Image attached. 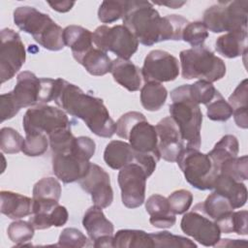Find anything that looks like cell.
<instances>
[{"label": "cell", "mask_w": 248, "mask_h": 248, "mask_svg": "<svg viewBox=\"0 0 248 248\" xmlns=\"http://www.w3.org/2000/svg\"><path fill=\"white\" fill-rule=\"evenodd\" d=\"M53 101L70 115L83 120L96 136L111 138L115 134L116 123L110 117L103 100L84 93L78 86L56 78Z\"/></svg>", "instance_id": "6da1fadb"}, {"label": "cell", "mask_w": 248, "mask_h": 248, "mask_svg": "<svg viewBox=\"0 0 248 248\" xmlns=\"http://www.w3.org/2000/svg\"><path fill=\"white\" fill-rule=\"evenodd\" d=\"M172 103L169 107L170 116L177 124L185 147L199 149L202 143V113L200 105L189 95V84H183L170 92Z\"/></svg>", "instance_id": "7a4b0ae2"}, {"label": "cell", "mask_w": 248, "mask_h": 248, "mask_svg": "<svg viewBox=\"0 0 248 248\" xmlns=\"http://www.w3.org/2000/svg\"><path fill=\"white\" fill-rule=\"evenodd\" d=\"M14 21L23 32L30 34L44 48L58 51L64 48L63 30L48 15L34 7L23 6L14 11Z\"/></svg>", "instance_id": "3957f363"}, {"label": "cell", "mask_w": 248, "mask_h": 248, "mask_svg": "<svg viewBox=\"0 0 248 248\" xmlns=\"http://www.w3.org/2000/svg\"><path fill=\"white\" fill-rule=\"evenodd\" d=\"M162 23V17L151 2L127 0L123 25L133 33L139 43L150 46L161 42Z\"/></svg>", "instance_id": "277c9868"}, {"label": "cell", "mask_w": 248, "mask_h": 248, "mask_svg": "<svg viewBox=\"0 0 248 248\" xmlns=\"http://www.w3.org/2000/svg\"><path fill=\"white\" fill-rule=\"evenodd\" d=\"M96 149L95 141L89 137L76 138L72 151L52 154V170L55 176L64 183L80 180L90 168L89 160Z\"/></svg>", "instance_id": "5b68a950"}, {"label": "cell", "mask_w": 248, "mask_h": 248, "mask_svg": "<svg viewBox=\"0 0 248 248\" xmlns=\"http://www.w3.org/2000/svg\"><path fill=\"white\" fill-rule=\"evenodd\" d=\"M115 133L119 138L128 140L137 153L151 154L161 159L155 126L151 125L141 112L128 111L121 115L116 122Z\"/></svg>", "instance_id": "8992f818"}, {"label": "cell", "mask_w": 248, "mask_h": 248, "mask_svg": "<svg viewBox=\"0 0 248 248\" xmlns=\"http://www.w3.org/2000/svg\"><path fill=\"white\" fill-rule=\"evenodd\" d=\"M181 75L185 79L199 78L215 82L226 75L225 62L205 46L184 49L179 53Z\"/></svg>", "instance_id": "52a82bcc"}, {"label": "cell", "mask_w": 248, "mask_h": 248, "mask_svg": "<svg viewBox=\"0 0 248 248\" xmlns=\"http://www.w3.org/2000/svg\"><path fill=\"white\" fill-rule=\"evenodd\" d=\"M248 1H219L203 13V24L213 33L247 31Z\"/></svg>", "instance_id": "ba28073f"}, {"label": "cell", "mask_w": 248, "mask_h": 248, "mask_svg": "<svg viewBox=\"0 0 248 248\" xmlns=\"http://www.w3.org/2000/svg\"><path fill=\"white\" fill-rule=\"evenodd\" d=\"M55 79L38 78L29 71H23L16 77V84L10 92L16 108L36 107L53 101Z\"/></svg>", "instance_id": "9c48e42d"}, {"label": "cell", "mask_w": 248, "mask_h": 248, "mask_svg": "<svg viewBox=\"0 0 248 248\" xmlns=\"http://www.w3.org/2000/svg\"><path fill=\"white\" fill-rule=\"evenodd\" d=\"M177 165L189 184L199 190H211L219 170L208 154L185 147L179 154Z\"/></svg>", "instance_id": "30bf717a"}, {"label": "cell", "mask_w": 248, "mask_h": 248, "mask_svg": "<svg viewBox=\"0 0 248 248\" xmlns=\"http://www.w3.org/2000/svg\"><path fill=\"white\" fill-rule=\"evenodd\" d=\"M25 135L51 134L65 128H71V120L60 108L39 105L28 108L22 119Z\"/></svg>", "instance_id": "8fae6325"}, {"label": "cell", "mask_w": 248, "mask_h": 248, "mask_svg": "<svg viewBox=\"0 0 248 248\" xmlns=\"http://www.w3.org/2000/svg\"><path fill=\"white\" fill-rule=\"evenodd\" d=\"M93 43L97 48L105 52L111 51L117 58L125 60H129L139 47V41L124 25L97 27L93 32Z\"/></svg>", "instance_id": "7c38bea8"}, {"label": "cell", "mask_w": 248, "mask_h": 248, "mask_svg": "<svg viewBox=\"0 0 248 248\" xmlns=\"http://www.w3.org/2000/svg\"><path fill=\"white\" fill-rule=\"evenodd\" d=\"M0 40V78L1 83H4L21 69L26 59V51L19 34L13 29H2Z\"/></svg>", "instance_id": "4fadbf2b"}, {"label": "cell", "mask_w": 248, "mask_h": 248, "mask_svg": "<svg viewBox=\"0 0 248 248\" xmlns=\"http://www.w3.org/2000/svg\"><path fill=\"white\" fill-rule=\"evenodd\" d=\"M147 178L143 168L136 162L120 169L117 180L121 190L122 203L126 207L137 208L144 202Z\"/></svg>", "instance_id": "5bb4252c"}, {"label": "cell", "mask_w": 248, "mask_h": 248, "mask_svg": "<svg viewBox=\"0 0 248 248\" xmlns=\"http://www.w3.org/2000/svg\"><path fill=\"white\" fill-rule=\"evenodd\" d=\"M180 227L184 233L207 247L214 246L222 233L218 225L203 212L200 202L191 211L184 213Z\"/></svg>", "instance_id": "9a60e30c"}, {"label": "cell", "mask_w": 248, "mask_h": 248, "mask_svg": "<svg viewBox=\"0 0 248 248\" xmlns=\"http://www.w3.org/2000/svg\"><path fill=\"white\" fill-rule=\"evenodd\" d=\"M142 78L145 82H168L174 80L179 75V64L176 57L170 53L161 50H151L144 58L140 69Z\"/></svg>", "instance_id": "2e32d148"}, {"label": "cell", "mask_w": 248, "mask_h": 248, "mask_svg": "<svg viewBox=\"0 0 248 248\" xmlns=\"http://www.w3.org/2000/svg\"><path fill=\"white\" fill-rule=\"evenodd\" d=\"M80 187L91 195L95 205L108 207L113 202V191L108 173L100 166L91 163L87 173L78 180Z\"/></svg>", "instance_id": "e0dca14e"}, {"label": "cell", "mask_w": 248, "mask_h": 248, "mask_svg": "<svg viewBox=\"0 0 248 248\" xmlns=\"http://www.w3.org/2000/svg\"><path fill=\"white\" fill-rule=\"evenodd\" d=\"M160 157L168 162H176L185 148L179 128L171 116L164 117L155 126Z\"/></svg>", "instance_id": "ac0fdd59"}, {"label": "cell", "mask_w": 248, "mask_h": 248, "mask_svg": "<svg viewBox=\"0 0 248 248\" xmlns=\"http://www.w3.org/2000/svg\"><path fill=\"white\" fill-rule=\"evenodd\" d=\"M110 73L113 79L128 91L134 92L141 88V70L130 60L115 58L112 60Z\"/></svg>", "instance_id": "d6986e66"}, {"label": "cell", "mask_w": 248, "mask_h": 248, "mask_svg": "<svg viewBox=\"0 0 248 248\" xmlns=\"http://www.w3.org/2000/svg\"><path fill=\"white\" fill-rule=\"evenodd\" d=\"M145 209L150 215L149 222L159 229L171 228L175 222V214L170 210L168 198L159 194L150 196L145 202Z\"/></svg>", "instance_id": "ffe728a7"}, {"label": "cell", "mask_w": 248, "mask_h": 248, "mask_svg": "<svg viewBox=\"0 0 248 248\" xmlns=\"http://www.w3.org/2000/svg\"><path fill=\"white\" fill-rule=\"evenodd\" d=\"M82 225L89 238L93 242L100 238L113 235V224L107 219L102 207L95 204L85 211L82 219Z\"/></svg>", "instance_id": "44dd1931"}, {"label": "cell", "mask_w": 248, "mask_h": 248, "mask_svg": "<svg viewBox=\"0 0 248 248\" xmlns=\"http://www.w3.org/2000/svg\"><path fill=\"white\" fill-rule=\"evenodd\" d=\"M213 189L215 190L214 192L228 199L233 209L242 207L247 202V189L245 184L223 173L217 174Z\"/></svg>", "instance_id": "7402d4cb"}, {"label": "cell", "mask_w": 248, "mask_h": 248, "mask_svg": "<svg viewBox=\"0 0 248 248\" xmlns=\"http://www.w3.org/2000/svg\"><path fill=\"white\" fill-rule=\"evenodd\" d=\"M1 213L10 219H20L32 214L33 200L12 191H1Z\"/></svg>", "instance_id": "603a6c76"}, {"label": "cell", "mask_w": 248, "mask_h": 248, "mask_svg": "<svg viewBox=\"0 0 248 248\" xmlns=\"http://www.w3.org/2000/svg\"><path fill=\"white\" fill-rule=\"evenodd\" d=\"M65 46L72 50L76 61L93 47V33L79 25H69L63 30Z\"/></svg>", "instance_id": "cb8c5ba5"}, {"label": "cell", "mask_w": 248, "mask_h": 248, "mask_svg": "<svg viewBox=\"0 0 248 248\" xmlns=\"http://www.w3.org/2000/svg\"><path fill=\"white\" fill-rule=\"evenodd\" d=\"M247 31L229 32L215 42L216 50L226 58H235L247 52Z\"/></svg>", "instance_id": "d4e9b609"}, {"label": "cell", "mask_w": 248, "mask_h": 248, "mask_svg": "<svg viewBox=\"0 0 248 248\" xmlns=\"http://www.w3.org/2000/svg\"><path fill=\"white\" fill-rule=\"evenodd\" d=\"M135 150L128 142L111 140L105 148L104 160L109 168L120 170L124 166L135 162Z\"/></svg>", "instance_id": "484cf974"}, {"label": "cell", "mask_w": 248, "mask_h": 248, "mask_svg": "<svg viewBox=\"0 0 248 248\" xmlns=\"http://www.w3.org/2000/svg\"><path fill=\"white\" fill-rule=\"evenodd\" d=\"M228 103L232 108V115L237 127L247 129L248 127V81L243 79L232 94L229 97Z\"/></svg>", "instance_id": "4316f807"}, {"label": "cell", "mask_w": 248, "mask_h": 248, "mask_svg": "<svg viewBox=\"0 0 248 248\" xmlns=\"http://www.w3.org/2000/svg\"><path fill=\"white\" fill-rule=\"evenodd\" d=\"M77 62L82 65L84 69L92 76L107 75L110 72L112 63L107 52L94 46L81 55Z\"/></svg>", "instance_id": "83f0119b"}, {"label": "cell", "mask_w": 248, "mask_h": 248, "mask_svg": "<svg viewBox=\"0 0 248 248\" xmlns=\"http://www.w3.org/2000/svg\"><path fill=\"white\" fill-rule=\"evenodd\" d=\"M113 247L117 248H148L154 247L150 233L141 230H119L113 235Z\"/></svg>", "instance_id": "f1b7e54d"}, {"label": "cell", "mask_w": 248, "mask_h": 248, "mask_svg": "<svg viewBox=\"0 0 248 248\" xmlns=\"http://www.w3.org/2000/svg\"><path fill=\"white\" fill-rule=\"evenodd\" d=\"M168 91L166 87L155 81H147L140 88V103L148 111L159 110L166 103Z\"/></svg>", "instance_id": "f546056e"}, {"label": "cell", "mask_w": 248, "mask_h": 248, "mask_svg": "<svg viewBox=\"0 0 248 248\" xmlns=\"http://www.w3.org/2000/svg\"><path fill=\"white\" fill-rule=\"evenodd\" d=\"M200 203L203 212L217 225L233 211V208L228 199L216 192L211 193L203 202Z\"/></svg>", "instance_id": "4dcf8cb0"}, {"label": "cell", "mask_w": 248, "mask_h": 248, "mask_svg": "<svg viewBox=\"0 0 248 248\" xmlns=\"http://www.w3.org/2000/svg\"><path fill=\"white\" fill-rule=\"evenodd\" d=\"M69 213L65 206L57 204L54 208L44 213L31 214L29 222L35 230H46L50 227H62L68 221Z\"/></svg>", "instance_id": "1f68e13d"}, {"label": "cell", "mask_w": 248, "mask_h": 248, "mask_svg": "<svg viewBox=\"0 0 248 248\" xmlns=\"http://www.w3.org/2000/svg\"><path fill=\"white\" fill-rule=\"evenodd\" d=\"M239 151V144L237 139L232 135L224 136L208 153L218 170L222 163L225 161L237 157Z\"/></svg>", "instance_id": "d6a6232c"}, {"label": "cell", "mask_w": 248, "mask_h": 248, "mask_svg": "<svg viewBox=\"0 0 248 248\" xmlns=\"http://www.w3.org/2000/svg\"><path fill=\"white\" fill-rule=\"evenodd\" d=\"M61 184L54 177H44L33 187V200L56 201L61 197Z\"/></svg>", "instance_id": "836d02e7"}, {"label": "cell", "mask_w": 248, "mask_h": 248, "mask_svg": "<svg viewBox=\"0 0 248 248\" xmlns=\"http://www.w3.org/2000/svg\"><path fill=\"white\" fill-rule=\"evenodd\" d=\"M162 36L163 41H180L182 40V32L188 24V20L179 15H168L162 17Z\"/></svg>", "instance_id": "e575fe53"}, {"label": "cell", "mask_w": 248, "mask_h": 248, "mask_svg": "<svg viewBox=\"0 0 248 248\" xmlns=\"http://www.w3.org/2000/svg\"><path fill=\"white\" fill-rule=\"evenodd\" d=\"M219 173H223L233 178L236 181H245L248 179V157L247 155L241 157L231 158L219 167Z\"/></svg>", "instance_id": "d590c367"}, {"label": "cell", "mask_w": 248, "mask_h": 248, "mask_svg": "<svg viewBox=\"0 0 248 248\" xmlns=\"http://www.w3.org/2000/svg\"><path fill=\"white\" fill-rule=\"evenodd\" d=\"M154 247H165V248H196L197 244L191 239L172 234L170 232H158L150 233Z\"/></svg>", "instance_id": "8d00e7d4"}, {"label": "cell", "mask_w": 248, "mask_h": 248, "mask_svg": "<svg viewBox=\"0 0 248 248\" xmlns=\"http://www.w3.org/2000/svg\"><path fill=\"white\" fill-rule=\"evenodd\" d=\"M127 0L103 1L98 10V18L103 23H111L123 18Z\"/></svg>", "instance_id": "74e56055"}, {"label": "cell", "mask_w": 248, "mask_h": 248, "mask_svg": "<svg viewBox=\"0 0 248 248\" xmlns=\"http://www.w3.org/2000/svg\"><path fill=\"white\" fill-rule=\"evenodd\" d=\"M206 115L213 121H227L232 116L231 105L224 99L219 91L206 105Z\"/></svg>", "instance_id": "f35d334b"}, {"label": "cell", "mask_w": 248, "mask_h": 248, "mask_svg": "<svg viewBox=\"0 0 248 248\" xmlns=\"http://www.w3.org/2000/svg\"><path fill=\"white\" fill-rule=\"evenodd\" d=\"M35 228L28 221H15L11 223L7 230V234L16 246L25 245V242L30 241L34 236Z\"/></svg>", "instance_id": "ab89813d"}, {"label": "cell", "mask_w": 248, "mask_h": 248, "mask_svg": "<svg viewBox=\"0 0 248 248\" xmlns=\"http://www.w3.org/2000/svg\"><path fill=\"white\" fill-rule=\"evenodd\" d=\"M24 139L13 128L4 127L0 130V147L7 154H16L22 150Z\"/></svg>", "instance_id": "60d3db41"}, {"label": "cell", "mask_w": 248, "mask_h": 248, "mask_svg": "<svg viewBox=\"0 0 248 248\" xmlns=\"http://www.w3.org/2000/svg\"><path fill=\"white\" fill-rule=\"evenodd\" d=\"M208 37V30L202 21L188 22L182 32V40L190 44L193 47L203 46Z\"/></svg>", "instance_id": "b9f144b4"}, {"label": "cell", "mask_w": 248, "mask_h": 248, "mask_svg": "<svg viewBox=\"0 0 248 248\" xmlns=\"http://www.w3.org/2000/svg\"><path fill=\"white\" fill-rule=\"evenodd\" d=\"M217 89L211 82L205 80H198L193 84H189V95L191 99L198 105H207L217 93Z\"/></svg>", "instance_id": "7bdbcfd3"}, {"label": "cell", "mask_w": 248, "mask_h": 248, "mask_svg": "<svg viewBox=\"0 0 248 248\" xmlns=\"http://www.w3.org/2000/svg\"><path fill=\"white\" fill-rule=\"evenodd\" d=\"M48 144V138L46 134L26 135L21 151L30 157L41 156L46 152Z\"/></svg>", "instance_id": "ee69618b"}, {"label": "cell", "mask_w": 248, "mask_h": 248, "mask_svg": "<svg viewBox=\"0 0 248 248\" xmlns=\"http://www.w3.org/2000/svg\"><path fill=\"white\" fill-rule=\"evenodd\" d=\"M168 202L174 214H184L192 205L193 195L188 190H176L168 197Z\"/></svg>", "instance_id": "f6af8a7d"}, {"label": "cell", "mask_w": 248, "mask_h": 248, "mask_svg": "<svg viewBox=\"0 0 248 248\" xmlns=\"http://www.w3.org/2000/svg\"><path fill=\"white\" fill-rule=\"evenodd\" d=\"M57 245L61 247L80 248L88 246V238L76 228H66L61 232Z\"/></svg>", "instance_id": "bcb514c9"}, {"label": "cell", "mask_w": 248, "mask_h": 248, "mask_svg": "<svg viewBox=\"0 0 248 248\" xmlns=\"http://www.w3.org/2000/svg\"><path fill=\"white\" fill-rule=\"evenodd\" d=\"M0 108H1V122L13 118L19 109L16 108L15 102L12 99L10 92L2 94L0 96Z\"/></svg>", "instance_id": "7dc6e473"}, {"label": "cell", "mask_w": 248, "mask_h": 248, "mask_svg": "<svg viewBox=\"0 0 248 248\" xmlns=\"http://www.w3.org/2000/svg\"><path fill=\"white\" fill-rule=\"evenodd\" d=\"M247 210H239L232 212V232H236L239 235L247 234Z\"/></svg>", "instance_id": "c3c4849f"}, {"label": "cell", "mask_w": 248, "mask_h": 248, "mask_svg": "<svg viewBox=\"0 0 248 248\" xmlns=\"http://www.w3.org/2000/svg\"><path fill=\"white\" fill-rule=\"evenodd\" d=\"M48 5L54 10L59 13H66L72 9L75 5L74 1H62V2H47Z\"/></svg>", "instance_id": "681fc988"}, {"label": "cell", "mask_w": 248, "mask_h": 248, "mask_svg": "<svg viewBox=\"0 0 248 248\" xmlns=\"http://www.w3.org/2000/svg\"><path fill=\"white\" fill-rule=\"evenodd\" d=\"M247 241L245 239H219V241L214 245V247H235V246H245Z\"/></svg>", "instance_id": "f907efd6"}, {"label": "cell", "mask_w": 248, "mask_h": 248, "mask_svg": "<svg viewBox=\"0 0 248 248\" xmlns=\"http://www.w3.org/2000/svg\"><path fill=\"white\" fill-rule=\"evenodd\" d=\"M186 2L185 1H164V2H155V4L158 5H164L171 9H178L181 6H183Z\"/></svg>", "instance_id": "816d5d0a"}]
</instances>
